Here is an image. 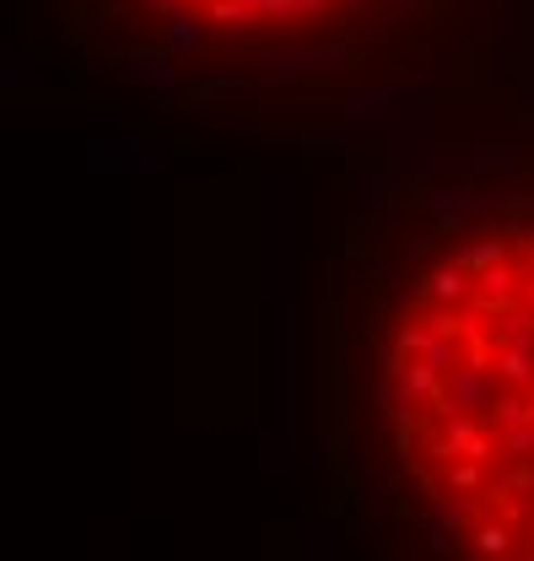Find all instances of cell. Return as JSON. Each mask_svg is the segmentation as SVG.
I'll return each instance as SVG.
<instances>
[{"label": "cell", "mask_w": 534, "mask_h": 561, "mask_svg": "<svg viewBox=\"0 0 534 561\" xmlns=\"http://www.w3.org/2000/svg\"><path fill=\"white\" fill-rule=\"evenodd\" d=\"M22 27L98 109L281 120L395 87L497 98L534 0H22Z\"/></svg>", "instance_id": "obj_2"}, {"label": "cell", "mask_w": 534, "mask_h": 561, "mask_svg": "<svg viewBox=\"0 0 534 561\" xmlns=\"http://www.w3.org/2000/svg\"><path fill=\"white\" fill-rule=\"evenodd\" d=\"M324 276L335 519L534 561V130L335 184Z\"/></svg>", "instance_id": "obj_1"}]
</instances>
